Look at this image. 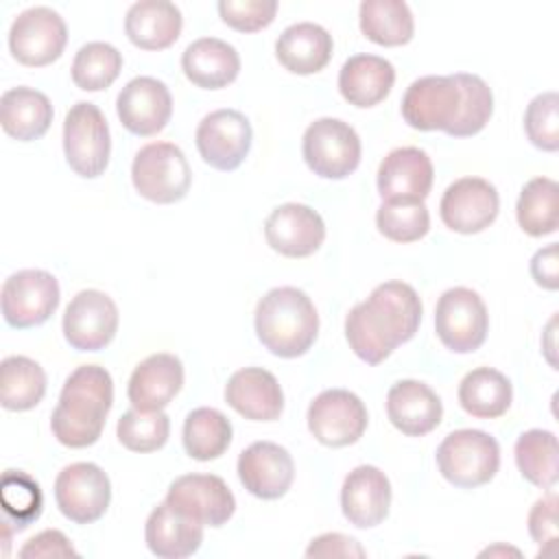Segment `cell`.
Instances as JSON below:
<instances>
[{
	"label": "cell",
	"mask_w": 559,
	"mask_h": 559,
	"mask_svg": "<svg viewBox=\"0 0 559 559\" xmlns=\"http://www.w3.org/2000/svg\"><path fill=\"white\" fill-rule=\"evenodd\" d=\"M421 310V299L411 284L395 280L378 284L345 317V338L360 360L380 365L417 334Z\"/></svg>",
	"instance_id": "6da1fadb"
},
{
	"label": "cell",
	"mask_w": 559,
	"mask_h": 559,
	"mask_svg": "<svg viewBox=\"0 0 559 559\" xmlns=\"http://www.w3.org/2000/svg\"><path fill=\"white\" fill-rule=\"evenodd\" d=\"M114 404V382L105 367L81 365L63 382L50 428L68 448H87L103 435Z\"/></svg>",
	"instance_id": "7a4b0ae2"
},
{
	"label": "cell",
	"mask_w": 559,
	"mask_h": 559,
	"mask_svg": "<svg viewBox=\"0 0 559 559\" xmlns=\"http://www.w3.org/2000/svg\"><path fill=\"white\" fill-rule=\"evenodd\" d=\"M255 334L280 358L304 356L319 334L312 299L295 286L271 288L255 306Z\"/></svg>",
	"instance_id": "3957f363"
},
{
	"label": "cell",
	"mask_w": 559,
	"mask_h": 559,
	"mask_svg": "<svg viewBox=\"0 0 559 559\" xmlns=\"http://www.w3.org/2000/svg\"><path fill=\"white\" fill-rule=\"evenodd\" d=\"M435 456L441 476L461 489H474L489 483L500 467L498 441L476 428L450 432L439 443Z\"/></svg>",
	"instance_id": "277c9868"
},
{
	"label": "cell",
	"mask_w": 559,
	"mask_h": 559,
	"mask_svg": "<svg viewBox=\"0 0 559 559\" xmlns=\"http://www.w3.org/2000/svg\"><path fill=\"white\" fill-rule=\"evenodd\" d=\"M131 181L146 201L168 205L181 201L192 181L183 151L173 142H151L142 146L131 164Z\"/></svg>",
	"instance_id": "5b68a950"
},
{
	"label": "cell",
	"mask_w": 559,
	"mask_h": 559,
	"mask_svg": "<svg viewBox=\"0 0 559 559\" xmlns=\"http://www.w3.org/2000/svg\"><path fill=\"white\" fill-rule=\"evenodd\" d=\"M63 153L68 166L85 179L105 173L111 153L109 124L103 111L87 100L70 107L63 120Z\"/></svg>",
	"instance_id": "8992f818"
},
{
	"label": "cell",
	"mask_w": 559,
	"mask_h": 559,
	"mask_svg": "<svg viewBox=\"0 0 559 559\" xmlns=\"http://www.w3.org/2000/svg\"><path fill=\"white\" fill-rule=\"evenodd\" d=\"M308 168L323 179H345L360 164V138L338 118H319L308 124L301 142Z\"/></svg>",
	"instance_id": "52a82bcc"
},
{
	"label": "cell",
	"mask_w": 559,
	"mask_h": 559,
	"mask_svg": "<svg viewBox=\"0 0 559 559\" xmlns=\"http://www.w3.org/2000/svg\"><path fill=\"white\" fill-rule=\"evenodd\" d=\"M489 330L487 306L480 295L465 286L448 288L435 308V332L454 354L476 352Z\"/></svg>",
	"instance_id": "ba28073f"
},
{
	"label": "cell",
	"mask_w": 559,
	"mask_h": 559,
	"mask_svg": "<svg viewBox=\"0 0 559 559\" xmlns=\"http://www.w3.org/2000/svg\"><path fill=\"white\" fill-rule=\"evenodd\" d=\"M59 282L41 269H24L2 284V317L11 328L26 330L41 325L59 306Z\"/></svg>",
	"instance_id": "9c48e42d"
},
{
	"label": "cell",
	"mask_w": 559,
	"mask_h": 559,
	"mask_svg": "<svg viewBox=\"0 0 559 559\" xmlns=\"http://www.w3.org/2000/svg\"><path fill=\"white\" fill-rule=\"evenodd\" d=\"M367 421L362 400L347 389L321 391L308 406V430L328 448L356 443L365 435Z\"/></svg>",
	"instance_id": "30bf717a"
},
{
	"label": "cell",
	"mask_w": 559,
	"mask_h": 559,
	"mask_svg": "<svg viewBox=\"0 0 559 559\" xmlns=\"http://www.w3.org/2000/svg\"><path fill=\"white\" fill-rule=\"evenodd\" d=\"M66 41V22L50 7H31L22 11L9 31L11 55L28 68H41L57 61Z\"/></svg>",
	"instance_id": "8fae6325"
},
{
	"label": "cell",
	"mask_w": 559,
	"mask_h": 559,
	"mask_svg": "<svg viewBox=\"0 0 559 559\" xmlns=\"http://www.w3.org/2000/svg\"><path fill=\"white\" fill-rule=\"evenodd\" d=\"M55 500L59 511L74 524L100 520L111 500L109 476L96 463H72L55 480Z\"/></svg>",
	"instance_id": "7c38bea8"
},
{
	"label": "cell",
	"mask_w": 559,
	"mask_h": 559,
	"mask_svg": "<svg viewBox=\"0 0 559 559\" xmlns=\"http://www.w3.org/2000/svg\"><path fill=\"white\" fill-rule=\"evenodd\" d=\"M461 111V92L452 74L415 79L402 96V118L419 131H450Z\"/></svg>",
	"instance_id": "4fadbf2b"
},
{
	"label": "cell",
	"mask_w": 559,
	"mask_h": 559,
	"mask_svg": "<svg viewBox=\"0 0 559 559\" xmlns=\"http://www.w3.org/2000/svg\"><path fill=\"white\" fill-rule=\"evenodd\" d=\"M61 328L66 341L76 352H98L118 332V308L107 293L85 288L68 304Z\"/></svg>",
	"instance_id": "5bb4252c"
},
{
	"label": "cell",
	"mask_w": 559,
	"mask_h": 559,
	"mask_svg": "<svg viewBox=\"0 0 559 559\" xmlns=\"http://www.w3.org/2000/svg\"><path fill=\"white\" fill-rule=\"evenodd\" d=\"M197 148L205 164L216 170H236L249 155L253 131L238 109H216L197 127Z\"/></svg>",
	"instance_id": "9a60e30c"
},
{
	"label": "cell",
	"mask_w": 559,
	"mask_h": 559,
	"mask_svg": "<svg viewBox=\"0 0 559 559\" xmlns=\"http://www.w3.org/2000/svg\"><path fill=\"white\" fill-rule=\"evenodd\" d=\"M500 210L493 183L483 177H461L441 197L439 214L445 227L456 234H478L487 229Z\"/></svg>",
	"instance_id": "2e32d148"
},
{
	"label": "cell",
	"mask_w": 559,
	"mask_h": 559,
	"mask_svg": "<svg viewBox=\"0 0 559 559\" xmlns=\"http://www.w3.org/2000/svg\"><path fill=\"white\" fill-rule=\"evenodd\" d=\"M166 502L203 526H223L236 511L227 483L214 474H183L168 487Z\"/></svg>",
	"instance_id": "e0dca14e"
},
{
	"label": "cell",
	"mask_w": 559,
	"mask_h": 559,
	"mask_svg": "<svg viewBox=\"0 0 559 559\" xmlns=\"http://www.w3.org/2000/svg\"><path fill=\"white\" fill-rule=\"evenodd\" d=\"M269 247L286 258H308L325 240V223L317 210L304 203L277 205L264 221Z\"/></svg>",
	"instance_id": "ac0fdd59"
},
{
	"label": "cell",
	"mask_w": 559,
	"mask_h": 559,
	"mask_svg": "<svg viewBox=\"0 0 559 559\" xmlns=\"http://www.w3.org/2000/svg\"><path fill=\"white\" fill-rule=\"evenodd\" d=\"M238 478L242 487L262 500L282 498L295 478V463L286 448L273 441H255L238 456Z\"/></svg>",
	"instance_id": "d6986e66"
},
{
	"label": "cell",
	"mask_w": 559,
	"mask_h": 559,
	"mask_svg": "<svg viewBox=\"0 0 559 559\" xmlns=\"http://www.w3.org/2000/svg\"><path fill=\"white\" fill-rule=\"evenodd\" d=\"M116 111L129 133L148 138L168 124L173 116V98L159 79L135 76L120 90Z\"/></svg>",
	"instance_id": "ffe728a7"
},
{
	"label": "cell",
	"mask_w": 559,
	"mask_h": 559,
	"mask_svg": "<svg viewBox=\"0 0 559 559\" xmlns=\"http://www.w3.org/2000/svg\"><path fill=\"white\" fill-rule=\"evenodd\" d=\"M391 507V483L376 465L354 467L341 487V509L349 524L373 528L386 520Z\"/></svg>",
	"instance_id": "44dd1931"
},
{
	"label": "cell",
	"mask_w": 559,
	"mask_h": 559,
	"mask_svg": "<svg viewBox=\"0 0 559 559\" xmlns=\"http://www.w3.org/2000/svg\"><path fill=\"white\" fill-rule=\"evenodd\" d=\"M435 168L424 148H393L378 168V192L382 201H424L430 194Z\"/></svg>",
	"instance_id": "7402d4cb"
},
{
	"label": "cell",
	"mask_w": 559,
	"mask_h": 559,
	"mask_svg": "<svg viewBox=\"0 0 559 559\" xmlns=\"http://www.w3.org/2000/svg\"><path fill=\"white\" fill-rule=\"evenodd\" d=\"M225 402L251 421H275L284 411L282 386L262 367H245L231 373L225 384Z\"/></svg>",
	"instance_id": "603a6c76"
},
{
	"label": "cell",
	"mask_w": 559,
	"mask_h": 559,
	"mask_svg": "<svg viewBox=\"0 0 559 559\" xmlns=\"http://www.w3.org/2000/svg\"><path fill=\"white\" fill-rule=\"evenodd\" d=\"M183 386V365L175 354L159 352L144 358L131 373L127 395L138 411H162Z\"/></svg>",
	"instance_id": "cb8c5ba5"
},
{
	"label": "cell",
	"mask_w": 559,
	"mask_h": 559,
	"mask_svg": "<svg viewBox=\"0 0 559 559\" xmlns=\"http://www.w3.org/2000/svg\"><path fill=\"white\" fill-rule=\"evenodd\" d=\"M389 421L408 437H424L441 424L439 395L419 380H400L386 393Z\"/></svg>",
	"instance_id": "d4e9b609"
},
{
	"label": "cell",
	"mask_w": 559,
	"mask_h": 559,
	"mask_svg": "<svg viewBox=\"0 0 559 559\" xmlns=\"http://www.w3.org/2000/svg\"><path fill=\"white\" fill-rule=\"evenodd\" d=\"M144 539L155 557L183 559L201 548L203 524L164 500L146 518Z\"/></svg>",
	"instance_id": "484cf974"
},
{
	"label": "cell",
	"mask_w": 559,
	"mask_h": 559,
	"mask_svg": "<svg viewBox=\"0 0 559 559\" xmlns=\"http://www.w3.org/2000/svg\"><path fill=\"white\" fill-rule=\"evenodd\" d=\"M181 70L201 90H221L236 81L240 57L236 48L218 37H201L181 55Z\"/></svg>",
	"instance_id": "4316f807"
},
{
	"label": "cell",
	"mask_w": 559,
	"mask_h": 559,
	"mask_svg": "<svg viewBox=\"0 0 559 559\" xmlns=\"http://www.w3.org/2000/svg\"><path fill=\"white\" fill-rule=\"evenodd\" d=\"M395 83V68L378 55H354L338 72V92L354 107H373L382 103Z\"/></svg>",
	"instance_id": "83f0119b"
},
{
	"label": "cell",
	"mask_w": 559,
	"mask_h": 559,
	"mask_svg": "<svg viewBox=\"0 0 559 559\" xmlns=\"http://www.w3.org/2000/svg\"><path fill=\"white\" fill-rule=\"evenodd\" d=\"M183 17L177 4L168 0H140L129 7L124 33L142 50H164L179 39Z\"/></svg>",
	"instance_id": "f1b7e54d"
},
{
	"label": "cell",
	"mask_w": 559,
	"mask_h": 559,
	"mask_svg": "<svg viewBox=\"0 0 559 559\" xmlns=\"http://www.w3.org/2000/svg\"><path fill=\"white\" fill-rule=\"evenodd\" d=\"M332 35L314 22H297L282 31L275 41L277 61L293 74H314L332 59Z\"/></svg>",
	"instance_id": "f546056e"
},
{
	"label": "cell",
	"mask_w": 559,
	"mask_h": 559,
	"mask_svg": "<svg viewBox=\"0 0 559 559\" xmlns=\"http://www.w3.org/2000/svg\"><path fill=\"white\" fill-rule=\"evenodd\" d=\"M52 105L48 96L39 90L17 85L2 94L0 98V122L7 135L31 142L39 140L52 122Z\"/></svg>",
	"instance_id": "4dcf8cb0"
},
{
	"label": "cell",
	"mask_w": 559,
	"mask_h": 559,
	"mask_svg": "<svg viewBox=\"0 0 559 559\" xmlns=\"http://www.w3.org/2000/svg\"><path fill=\"white\" fill-rule=\"evenodd\" d=\"M513 400L511 380L493 367H476L459 384L461 408L478 419L504 415Z\"/></svg>",
	"instance_id": "1f68e13d"
},
{
	"label": "cell",
	"mask_w": 559,
	"mask_h": 559,
	"mask_svg": "<svg viewBox=\"0 0 559 559\" xmlns=\"http://www.w3.org/2000/svg\"><path fill=\"white\" fill-rule=\"evenodd\" d=\"M358 20L362 35L378 46H404L415 33L413 13L402 0H365Z\"/></svg>",
	"instance_id": "d6a6232c"
},
{
	"label": "cell",
	"mask_w": 559,
	"mask_h": 559,
	"mask_svg": "<svg viewBox=\"0 0 559 559\" xmlns=\"http://www.w3.org/2000/svg\"><path fill=\"white\" fill-rule=\"evenodd\" d=\"M46 393V373L28 356H7L0 365V404L7 411H31Z\"/></svg>",
	"instance_id": "836d02e7"
},
{
	"label": "cell",
	"mask_w": 559,
	"mask_h": 559,
	"mask_svg": "<svg viewBox=\"0 0 559 559\" xmlns=\"http://www.w3.org/2000/svg\"><path fill=\"white\" fill-rule=\"evenodd\" d=\"M515 465L520 474L535 487L550 489L559 478V448L557 437L550 430L533 428L518 437Z\"/></svg>",
	"instance_id": "e575fe53"
},
{
	"label": "cell",
	"mask_w": 559,
	"mask_h": 559,
	"mask_svg": "<svg viewBox=\"0 0 559 559\" xmlns=\"http://www.w3.org/2000/svg\"><path fill=\"white\" fill-rule=\"evenodd\" d=\"M518 225L524 234L533 238H542L557 231L559 225V186L550 177L531 179L515 205Z\"/></svg>",
	"instance_id": "d590c367"
},
{
	"label": "cell",
	"mask_w": 559,
	"mask_h": 559,
	"mask_svg": "<svg viewBox=\"0 0 559 559\" xmlns=\"http://www.w3.org/2000/svg\"><path fill=\"white\" fill-rule=\"evenodd\" d=\"M231 421L216 408L201 406L183 421V448L194 461H214L231 443Z\"/></svg>",
	"instance_id": "8d00e7d4"
},
{
	"label": "cell",
	"mask_w": 559,
	"mask_h": 559,
	"mask_svg": "<svg viewBox=\"0 0 559 559\" xmlns=\"http://www.w3.org/2000/svg\"><path fill=\"white\" fill-rule=\"evenodd\" d=\"M122 70V55L107 41H90L79 48L72 61V81L79 90H107Z\"/></svg>",
	"instance_id": "74e56055"
},
{
	"label": "cell",
	"mask_w": 559,
	"mask_h": 559,
	"mask_svg": "<svg viewBox=\"0 0 559 559\" xmlns=\"http://www.w3.org/2000/svg\"><path fill=\"white\" fill-rule=\"evenodd\" d=\"M459 92H461V111L452 129L448 131L450 138H469L480 133L491 114H493V94L489 85L478 76L469 72H456L452 74Z\"/></svg>",
	"instance_id": "f35d334b"
},
{
	"label": "cell",
	"mask_w": 559,
	"mask_h": 559,
	"mask_svg": "<svg viewBox=\"0 0 559 559\" xmlns=\"http://www.w3.org/2000/svg\"><path fill=\"white\" fill-rule=\"evenodd\" d=\"M378 231L393 242H415L430 229V214L424 201H382L376 212Z\"/></svg>",
	"instance_id": "ab89813d"
},
{
	"label": "cell",
	"mask_w": 559,
	"mask_h": 559,
	"mask_svg": "<svg viewBox=\"0 0 559 559\" xmlns=\"http://www.w3.org/2000/svg\"><path fill=\"white\" fill-rule=\"evenodd\" d=\"M116 435L118 441L131 452H155L168 441L170 419L164 411L131 408L118 419Z\"/></svg>",
	"instance_id": "60d3db41"
},
{
	"label": "cell",
	"mask_w": 559,
	"mask_h": 559,
	"mask_svg": "<svg viewBox=\"0 0 559 559\" xmlns=\"http://www.w3.org/2000/svg\"><path fill=\"white\" fill-rule=\"evenodd\" d=\"M0 502L7 518L15 522L17 531L33 524L44 509V496L37 480L22 469H7L2 474Z\"/></svg>",
	"instance_id": "b9f144b4"
},
{
	"label": "cell",
	"mask_w": 559,
	"mask_h": 559,
	"mask_svg": "<svg viewBox=\"0 0 559 559\" xmlns=\"http://www.w3.org/2000/svg\"><path fill=\"white\" fill-rule=\"evenodd\" d=\"M524 131L533 146L542 151L559 148V94L542 92L537 94L524 114Z\"/></svg>",
	"instance_id": "7bdbcfd3"
},
{
	"label": "cell",
	"mask_w": 559,
	"mask_h": 559,
	"mask_svg": "<svg viewBox=\"0 0 559 559\" xmlns=\"http://www.w3.org/2000/svg\"><path fill=\"white\" fill-rule=\"evenodd\" d=\"M221 20L240 33L266 28L277 13V0H221L216 4Z\"/></svg>",
	"instance_id": "ee69618b"
},
{
	"label": "cell",
	"mask_w": 559,
	"mask_h": 559,
	"mask_svg": "<svg viewBox=\"0 0 559 559\" xmlns=\"http://www.w3.org/2000/svg\"><path fill=\"white\" fill-rule=\"evenodd\" d=\"M528 533L535 544L552 546L557 542V496L548 491L528 511Z\"/></svg>",
	"instance_id": "f6af8a7d"
},
{
	"label": "cell",
	"mask_w": 559,
	"mask_h": 559,
	"mask_svg": "<svg viewBox=\"0 0 559 559\" xmlns=\"http://www.w3.org/2000/svg\"><path fill=\"white\" fill-rule=\"evenodd\" d=\"M22 559H44V557H76L72 542L57 528H46L31 537L17 552Z\"/></svg>",
	"instance_id": "bcb514c9"
},
{
	"label": "cell",
	"mask_w": 559,
	"mask_h": 559,
	"mask_svg": "<svg viewBox=\"0 0 559 559\" xmlns=\"http://www.w3.org/2000/svg\"><path fill=\"white\" fill-rule=\"evenodd\" d=\"M306 557H365V548L349 535L343 533H323L310 542Z\"/></svg>",
	"instance_id": "7dc6e473"
},
{
	"label": "cell",
	"mask_w": 559,
	"mask_h": 559,
	"mask_svg": "<svg viewBox=\"0 0 559 559\" xmlns=\"http://www.w3.org/2000/svg\"><path fill=\"white\" fill-rule=\"evenodd\" d=\"M531 275L533 280L548 290H557L559 286V260H557V245L550 242L539 249L531 260Z\"/></svg>",
	"instance_id": "c3c4849f"
},
{
	"label": "cell",
	"mask_w": 559,
	"mask_h": 559,
	"mask_svg": "<svg viewBox=\"0 0 559 559\" xmlns=\"http://www.w3.org/2000/svg\"><path fill=\"white\" fill-rule=\"evenodd\" d=\"M493 552H507V555L511 552V555H515V557L520 555L515 548H504V546H493V548H487V550H483V555H493Z\"/></svg>",
	"instance_id": "681fc988"
}]
</instances>
